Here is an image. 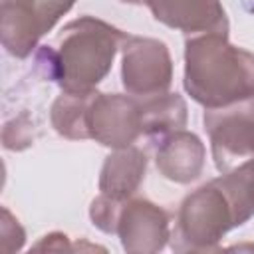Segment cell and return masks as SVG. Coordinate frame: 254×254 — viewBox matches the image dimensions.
Returning <instances> with one entry per match:
<instances>
[{"label": "cell", "mask_w": 254, "mask_h": 254, "mask_svg": "<svg viewBox=\"0 0 254 254\" xmlns=\"http://www.w3.org/2000/svg\"><path fill=\"white\" fill-rule=\"evenodd\" d=\"M127 36L95 16H79L60 30L56 48H40L36 62L48 79L58 81L62 91H93L111 71Z\"/></svg>", "instance_id": "6da1fadb"}, {"label": "cell", "mask_w": 254, "mask_h": 254, "mask_svg": "<svg viewBox=\"0 0 254 254\" xmlns=\"http://www.w3.org/2000/svg\"><path fill=\"white\" fill-rule=\"evenodd\" d=\"M185 91L204 109L254 97V54L228 42V34L185 40Z\"/></svg>", "instance_id": "7a4b0ae2"}, {"label": "cell", "mask_w": 254, "mask_h": 254, "mask_svg": "<svg viewBox=\"0 0 254 254\" xmlns=\"http://www.w3.org/2000/svg\"><path fill=\"white\" fill-rule=\"evenodd\" d=\"M250 218L252 214L218 177L183 198L169 242L175 252H212L218 250L226 232Z\"/></svg>", "instance_id": "3957f363"}, {"label": "cell", "mask_w": 254, "mask_h": 254, "mask_svg": "<svg viewBox=\"0 0 254 254\" xmlns=\"http://www.w3.org/2000/svg\"><path fill=\"white\" fill-rule=\"evenodd\" d=\"M202 123L214 167L220 175L254 159V97L204 109Z\"/></svg>", "instance_id": "277c9868"}, {"label": "cell", "mask_w": 254, "mask_h": 254, "mask_svg": "<svg viewBox=\"0 0 254 254\" xmlns=\"http://www.w3.org/2000/svg\"><path fill=\"white\" fill-rule=\"evenodd\" d=\"M75 0H0V38L18 60L28 58L42 36L71 10Z\"/></svg>", "instance_id": "5b68a950"}, {"label": "cell", "mask_w": 254, "mask_h": 254, "mask_svg": "<svg viewBox=\"0 0 254 254\" xmlns=\"http://www.w3.org/2000/svg\"><path fill=\"white\" fill-rule=\"evenodd\" d=\"M121 83L137 97L167 93L173 83V58L165 42L145 36H127L121 46Z\"/></svg>", "instance_id": "8992f818"}, {"label": "cell", "mask_w": 254, "mask_h": 254, "mask_svg": "<svg viewBox=\"0 0 254 254\" xmlns=\"http://www.w3.org/2000/svg\"><path fill=\"white\" fill-rule=\"evenodd\" d=\"M87 137L109 149L135 145L141 135L139 99L123 93L93 91L85 117Z\"/></svg>", "instance_id": "52a82bcc"}, {"label": "cell", "mask_w": 254, "mask_h": 254, "mask_svg": "<svg viewBox=\"0 0 254 254\" xmlns=\"http://www.w3.org/2000/svg\"><path fill=\"white\" fill-rule=\"evenodd\" d=\"M115 234L125 252L155 254L171 240V216L149 198L131 196L119 210Z\"/></svg>", "instance_id": "ba28073f"}, {"label": "cell", "mask_w": 254, "mask_h": 254, "mask_svg": "<svg viewBox=\"0 0 254 254\" xmlns=\"http://www.w3.org/2000/svg\"><path fill=\"white\" fill-rule=\"evenodd\" d=\"M153 18L189 36L228 34V16L220 0H147Z\"/></svg>", "instance_id": "9c48e42d"}, {"label": "cell", "mask_w": 254, "mask_h": 254, "mask_svg": "<svg viewBox=\"0 0 254 254\" xmlns=\"http://www.w3.org/2000/svg\"><path fill=\"white\" fill-rule=\"evenodd\" d=\"M204 163V143L192 131L179 129L159 139L155 151V165L167 181L177 185H189L202 175Z\"/></svg>", "instance_id": "30bf717a"}, {"label": "cell", "mask_w": 254, "mask_h": 254, "mask_svg": "<svg viewBox=\"0 0 254 254\" xmlns=\"http://www.w3.org/2000/svg\"><path fill=\"white\" fill-rule=\"evenodd\" d=\"M145 171L147 155L143 149L135 145L113 149L99 171V192L115 200H127L137 194L145 181Z\"/></svg>", "instance_id": "8fae6325"}, {"label": "cell", "mask_w": 254, "mask_h": 254, "mask_svg": "<svg viewBox=\"0 0 254 254\" xmlns=\"http://www.w3.org/2000/svg\"><path fill=\"white\" fill-rule=\"evenodd\" d=\"M141 135L149 139H163L165 135L185 129L189 119L187 101L179 93H161L139 99Z\"/></svg>", "instance_id": "7c38bea8"}, {"label": "cell", "mask_w": 254, "mask_h": 254, "mask_svg": "<svg viewBox=\"0 0 254 254\" xmlns=\"http://www.w3.org/2000/svg\"><path fill=\"white\" fill-rule=\"evenodd\" d=\"M93 91H83V93L62 91L54 99L52 109H50V123L58 135L71 139V141L89 139L85 117H87V107H89V99Z\"/></svg>", "instance_id": "4fadbf2b"}, {"label": "cell", "mask_w": 254, "mask_h": 254, "mask_svg": "<svg viewBox=\"0 0 254 254\" xmlns=\"http://www.w3.org/2000/svg\"><path fill=\"white\" fill-rule=\"evenodd\" d=\"M220 179L228 187V190L234 194V198L250 214H254V159L244 161L232 171L220 175Z\"/></svg>", "instance_id": "5bb4252c"}, {"label": "cell", "mask_w": 254, "mask_h": 254, "mask_svg": "<svg viewBox=\"0 0 254 254\" xmlns=\"http://www.w3.org/2000/svg\"><path fill=\"white\" fill-rule=\"evenodd\" d=\"M123 202L125 200H115L99 192L89 204V218L93 226H97L105 234H115V226H117V218Z\"/></svg>", "instance_id": "9a60e30c"}, {"label": "cell", "mask_w": 254, "mask_h": 254, "mask_svg": "<svg viewBox=\"0 0 254 254\" xmlns=\"http://www.w3.org/2000/svg\"><path fill=\"white\" fill-rule=\"evenodd\" d=\"M4 147L10 151H22L34 143V123L28 113L18 115L16 119L8 121L2 131Z\"/></svg>", "instance_id": "2e32d148"}, {"label": "cell", "mask_w": 254, "mask_h": 254, "mask_svg": "<svg viewBox=\"0 0 254 254\" xmlns=\"http://www.w3.org/2000/svg\"><path fill=\"white\" fill-rule=\"evenodd\" d=\"M0 238H2V252L10 254L24 246L26 232L22 224L12 216V212L4 206L2 208V222H0Z\"/></svg>", "instance_id": "e0dca14e"}, {"label": "cell", "mask_w": 254, "mask_h": 254, "mask_svg": "<svg viewBox=\"0 0 254 254\" xmlns=\"http://www.w3.org/2000/svg\"><path fill=\"white\" fill-rule=\"evenodd\" d=\"M36 250H67L69 248V242H67V236L62 234V232H52V234H46L42 236V240L34 246Z\"/></svg>", "instance_id": "ac0fdd59"}, {"label": "cell", "mask_w": 254, "mask_h": 254, "mask_svg": "<svg viewBox=\"0 0 254 254\" xmlns=\"http://www.w3.org/2000/svg\"><path fill=\"white\" fill-rule=\"evenodd\" d=\"M244 6H246L250 12H254V0H244Z\"/></svg>", "instance_id": "d6986e66"}, {"label": "cell", "mask_w": 254, "mask_h": 254, "mask_svg": "<svg viewBox=\"0 0 254 254\" xmlns=\"http://www.w3.org/2000/svg\"><path fill=\"white\" fill-rule=\"evenodd\" d=\"M121 2H127V4H145L147 0H121Z\"/></svg>", "instance_id": "ffe728a7"}, {"label": "cell", "mask_w": 254, "mask_h": 254, "mask_svg": "<svg viewBox=\"0 0 254 254\" xmlns=\"http://www.w3.org/2000/svg\"><path fill=\"white\" fill-rule=\"evenodd\" d=\"M234 250H246V248H250V250H254V244H250V246H232Z\"/></svg>", "instance_id": "44dd1931"}]
</instances>
